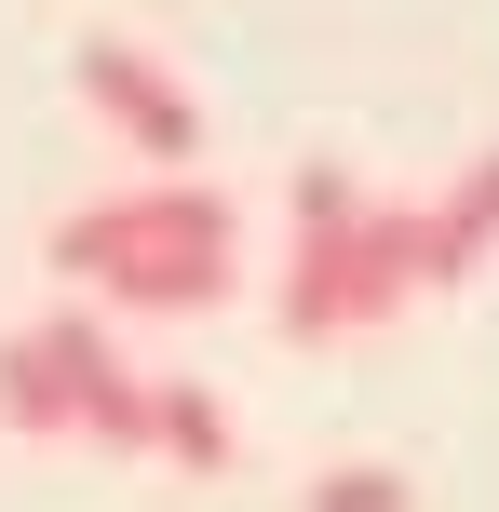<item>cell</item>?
I'll list each match as a JSON object with an SVG mask.
<instances>
[{
  "instance_id": "7a4b0ae2",
  "label": "cell",
  "mask_w": 499,
  "mask_h": 512,
  "mask_svg": "<svg viewBox=\"0 0 499 512\" xmlns=\"http://www.w3.org/2000/svg\"><path fill=\"white\" fill-rule=\"evenodd\" d=\"M419 203H338V216H297L284 243V297H270V324L297 337V351H324V337H378L405 297H419Z\"/></svg>"
},
{
  "instance_id": "277c9868",
  "label": "cell",
  "mask_w": 499,
  "mask_h": 512,
  "mask_svg": "<svg viewBox=\"0 0 499 512\" xmlns=\"http://www.w3.org/2000/svg\"><path fill=\"white\" fill-rule=\"evenodd\" d=\"M27 337H41L54 378H68V418H81L95 445H122V459H135V445H149V378L122 364V337H108L95 310H54V324H27Z\"/></svg>"
},
{
  "instance_id": "8992f818",
  "label": "cell",
  "mask_w": 499,
  "mask_h": 512,
  "mask_svg": "<svg viewBox=\"0 0 499 512\" xmlns=\"http://www.w3.org/2000/svg\"><path fill=\"white\" fill-rule=\"evenodd\" d=\"M149 445L176 472H230L243 459V418L216 405V378H149Z\"/></svg>"
},
{
  "instance_id": "ba28073f",
  "label": "cell",
  "mask_w": 499,
  "mask_h": 512,
  "mask_svg": "<svg viewBox=\"0 0 499 512\" xmlns=\"http://www.w3.org/2000/svg\"><path fill=\"white\" fill-rule=\"evenodd\" d=\"M311 512H405V472H392V459H338V472L311 486Z\"/></svg>"
},
{
  "instance_id": "5b68a950",
  "label": "cell",
  "mask_w": 499,
  "mask_h": 512,
  "mask_svg": "<svg viewBox=\"0 0 499 512\" xmlns=\"http://www.w3.org/2000/svg\"><path fill=\"white\" fill-rule=\"evenodd\" d=\"M486 256H499V149H473V162L419 203V270H432V283H473Z\"/></svg>"
},
{
  "instance_id": "52a82bcc",
  "label": "cell",
  "mask_w": 499,
  "mask_h": 512,
  "mask_svg": "<svg viewBox=\"0 0 499 512\" xmlns=\"http://www.w3.org/2000/svg\"><path fill=\"white\" fill-rule=\"evenodd\" d=\"M0 432H27V445H68V432H81V418H68V378H54L41 337H0Z\"/></svg>"
},
{
  "instance_id": "6da1fadb",
  "label": "cell",
  "mask_w": 499,
  "mask_h": 512,
  "mask_svg": "<svg viewBox=\"0 0 499 512\" xmlns=\"http://www.w3.org/2000/svg\"><path fill=\"white\" fill-rule=\"evenodd\" d=\"M54 270L108 310H216L243 283V216L203 176H135L54 216Z\"/></svg>"
},
{
  "instance_id": "3957f363",
  "label": "cell",
  "mask_w": 499,
  "mask_h": 512,
  "mask_svg": "<svg viewBox=\"0 0 499 512\" xmlns=\"http://www.w3.org/2000/svg\"><path fill=\"white\" fill-rule=\"evenodd\" d=\"M68 81H81V108H95V122L122 135L135 162H189V149H203V108H189V81L162 68L149 41H122V27H95V41L68 54Z\"/></svg>"
}]
</instances>
